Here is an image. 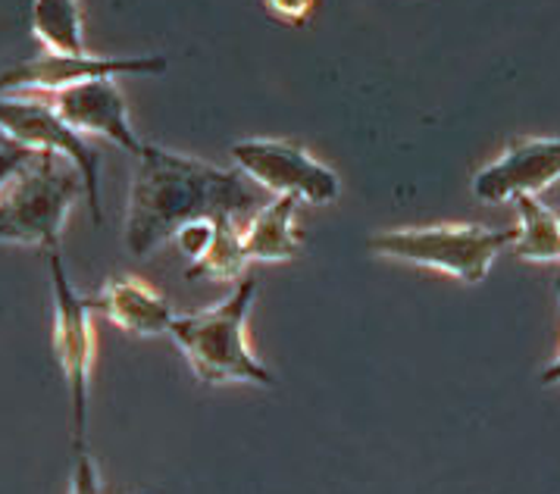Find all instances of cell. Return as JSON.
I'll return each mask as SVG.
<instances>
[{"instance_id": "cell-4", "label": "cell", "mask_w": 560, "mask_h": 494, "mask_svg": "<svg viewBox=\"0 0 560 494\" xmlns=\"http://www.w3.org/2000/svg\"><path fill=\"white\" fill-rule=\"evenodd\" d=\"M520 228H486L472 223L410 225V228H385L370 238L376 257L398 263L445 272L467 285H479L498 254L516 242Z\"/></svg>"}, {"instance_id": "cell-15", "label": "cell", "mask_w": 560, "mask_h": 494, "mask_svg": "<svg viewBox=\"0 0 560 494\" xmlns=\"http://www.w3.org/2000/svg\"><path fill=\"white\" fill-rule=\"evenodd\" d=\"M242 225L235 216L220 213L213 216V242L195 263H188V279H213V282H242L245 267L250 263L242 242Z\"/></svg>"}, {"instance_id": "cell-13", "label": "cell", "mask_w": 560, "mask_h": 494, "mask_svg": "<svg viewBox=\"0 0 560 494\" xmlns=\"http://www.w3.org/2000/svg\"><path fill=\"white\" fill-rule=\"evenodd\" d=\"M516 203V242L511 254L526 263H560V213L555 207L536 198V195H520Z\"/></svg>"}, {"instance_id": "cell-2", "label": "cell", "mask_w": 560, "mask_h": 494, "mask_svg": "<svg viewBox=\"0 0 560 494\" xmlns=\"http://www.w3.org/2000/svg\"><path fill=\"white\" fill-rule=\"evenodd\" d=\"M257 294L254 279H242L235 292L210 310L176 316L170 338L203 385H260L272 388L276 376L247 344V314Z\"/></svg>"}, {"instance_id": "cell-18", "label": "cell", "mask_w": 560, "mask_h": 494, "mask_svg": "<svg viewBox=\"0 0 560 494\" xmlns=\"http://www.w3.org/2000/svg\"><path fill=\"white\" fill-rule=\"evenodd\" d=\"M32 157H35L32 148H25L20 141H7V144L0 148V188L13 179Z\"/></svg>"}, {"instance_id": "cell-3", "label": "cell", "mask_w": 560, "mask_h": 494, "mask_svg": "<svg viewBox=\"0 0 560 494\" xmlns=\"http://www.w3.org/2000/svg\"><path fill=\"white\" fill-rule=\"evenodd\" d=\"M82 195L85 179L72 160L35 151V157L0 188V242L57 254L69 210Z\"/></svg>"}, {"instance_id": "cell-7", "label": "cell", "mask_w": 560, "mask_h": 494, "mask_svg": "<svg viewBox=\"0 0 560 494\" xmlns=\"http://www.w3.org/2000/svg\"><path fill=\"white\" fill-rule=\"evenodd\" d=\"M232 160L247 179L269 195H292L304 203H332L341 191L336 169L311 157L301 144L279 138H245L232 144Z\"/></svg>"}, {"instance_id": "cell-9", "label": "cell", "mask_w": 560, "mask_h": 494, "mask_svg": "<svg viewBox=\"0 0 560 494\" xmlns=\"http://www.w3.org/2000/svg\"><path fill=\"white\" fill-rule=\"evenodd\" d=\"M560 181V138H514L504 154L472 176L482 203H508L520 195H548Z\"/></svg>"}, {"instance_id": "cell-10", "label": "cell", "mask_w": 560, "mask_h": 494, "mask_svg": "<svg viewBox=\"0 0 560 494\" xmlns=\"http://www.w3.org/2000/svg\"><path fill=\"white\" fill-rule=\"evenodd\" d=\"M54 110L67 119L79 136H101L113 141L116 148L129 151L135 160L144 154V141L135 136L126 97L116 85V79H91L82 85H72L57 94H45Z\"/></svg>"}, {"instance_id": "cell-11", "label": "cell", "mask_w": 560, "mask_h": 494, "mask_svg": "<svg viewBox=\"0 0 560 494\" xmlns=\"http://www.w3.org/2000/svg\"><path fill=\"white\" fill-rule=\"evenodd\" d=\"M91 307L107 316L116 329L138 338L170 336L176 322L170 301L138 275H110L91 297Z\"/></svg>"}, {"instance_id": "cell-1", "label": "cell", "mask_w": 560, "mask_h": 494, "mask_svg": "<svg viewBox=\"0 0 560 494\" xmlns=\"http://www.w3.org/2000/svg\"><path fill=\"white\" fill-rule=\"evenodd\" d=\"M245 179L242 169L232 173L213 163L148 144L135 166L126 203L129 254L144 260L160 245L176 238L179 228L188 223L213 220L220 213L250 220L260 210V203L257 191Z\"/></svg>"}, {"instance_id": "cell-5", "label": "cell", "mask_w": 560, "mask_h": 494, "mask_svg": "<svg viewBox=\"0 0 560 494\" xmlns=\"http://www.w3.org/2000/svg\"><path fill=\"white\" fill-rule=\"evenodd\" d=\"M50 285H54V354L60 360L63 379L72 398V448L75 454L89 450L85 428H89V385L94 357H97V338L91 322V297L72 289L67 267L60 254H50Z\"/></svg>"}, {"instance_id": "cell-6", "label": "cell", "mask_w": 560, "mask_h": 494, "mask_svg": "<svg viewBox=\"0 0 560 494\" xmlns=\"http://www.w3.org/2000/svg\"><path fill=\"white\" fill-rule=\"evenodd\" d=\"M0 132L32 151H54L75 163L85 179V201L91 220L101 223V151L79 136L45 94H0Z\"/></svg>"}, {"instance_id": "cell-22", "label": "cell", "mask_w": 560, "mask_h": 494, "mask_svg": "<svg viewBox=\"0 0 560 494\" xmlns=\"http://www.w3.org/2000/svg\"><path fill=\"white\" fill-rule=\"evenodd\" d=\"M138 494H151V492H138Z\"/></svg>"}, {"instance_id": "cell-20", "label": "cell", "mask_w": 560, "mask_h": 494, "mask_svg": "<svg viewBox=\"0 0 560 494\" xmlns=\"http://www.w3.org/2000/svg\"><path fill=\"white\" fill-rule=\"evenodd\" d=\"M545 203H548V207H555V210L560 213V181L555 185V188H551V191H548V201Z\"/></svg>"}, {"instance_id": "cell-19", "label": "cell", "mask_w": 560, "mask_h": 494, "mask_svg": "<svg viewBox=\"0 0 560 494\" xmlns=\"http://www.w3.org/2000/svg\"><path fill=\"white\" fill-rule=\"evenodd\" d=\"M555 289H558V297H560V275H558V282H555ZM541 385H560V357L541 373V379H538Z\"/></svg>"}, {"instance_id": "cell-14", "label": "cell", "mask_w": 560, "mask_h": 494, "mask_svg": "<svg viewBox=\"0 0 560 494\" xmlns=\"http://www.w3.org/2000/svg\"><path fill=\"white\" fill-rule=\"evenodd\" d=\"M28 23H32V35L42 42L47 54L89 57L79 0H32Z\"/></svg>"}, {"instance_id": "cell-21", "label": "cell", "mask_w": 560, "mask_h": 494, "mask_svg": "<svg viewBox=\"0 0 560 494\" xmlns=\"http://www.w3.org/2000/svg\"><path fill=\"white\" fill-rule=\"evenodd\" d=\"M7 141H13V138L7 136V132H0V148H3V144H7Z\"/></svg>"}, {"instance_id": "cell-16", "label": "cell", "mask_w": 560, "mask_h": 494, "mask_svg": "<svg viewBox=\"0 0 560 494\" xmlns=\"http://www.w3.org/2000/svg\"><path fill=\"white\" fill-rule=\"evenodd\" d=\"M176 245L182 247V254L191 257V263L203 257V250L213 242V220H198V223H188L185 228H179V235L173 238Z\"/></svg>"}, {"instance_id": "cell-8", "label": "cell", "mask_w": 560, "mask_h": 494, "mask_svg": "<svg viewBox=\"0 0 560 494\" xmlns=\"http://www.w3.org/2000/svg\"><path fill=\"white\" fill-rule=\"evenodd\" d=\"M160 75L166 72V57H60L42 54L20 67L0 72V94H57L91 79L116 75Z\"/></svg>"}, {"instance_id": "cell-12", "label": "cell", "mask_w": 560, "mask_h": 494, "mask_svg": "<svg viewBox=\"0 0 560 494\" xmlns=\"http://www.w3.org/2000/svg\"><path fill=\"white\" fill-rule=\"evenodd\" d=\"M298 203L301 201L292 198V195H282V198H272L269 203H264L247 220L245 232H242L247 260L285 263V260H294L304 250V242H301L298 225H294Z\"/></svg>"}, {"instance_id": "cell-17", "label": "cell", "mask_w": 560, "mask_h": 494, "mask_svg": "<svg viewBox=\"0 0 560 494\" xmlns=\"http://www.w3.org/2000/svg\"><path fill=\"white\" fill-rule=\"evenodd\" d=\"M264 7H267V13L272 20H279V23L285 25H301L311 20L316 0H264Z\"/></svg>"}]
</instances>
